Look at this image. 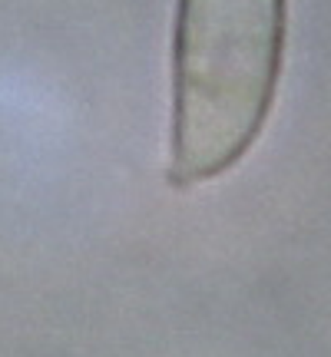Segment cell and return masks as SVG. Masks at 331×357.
Returning <instances> with one entry per match:
<instances>
[{"label": "cell", "instance_id": "cell-1", "mask_svg": "<svg viewBox=\"0 0 331 357\" xmlns=\"http://www.w3.org/2000/svg\"><path fill=\"white\" fill-rule=\"evenodd\" d=\"M288 0H179L169 182L226 176L262 136L279 89Z\"/></svg>", "mask_w": 331, "mask_h": 357}]
</instances>
